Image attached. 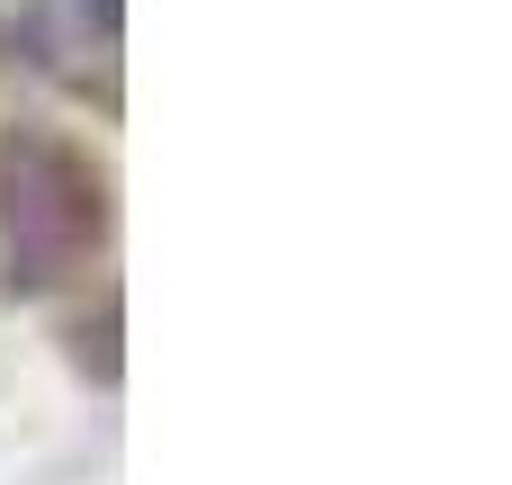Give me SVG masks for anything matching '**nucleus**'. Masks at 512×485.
<instances>
[{"instance_id":"obj_1","label":"nucleus","mask_w":512,"mask_h":485,"mask_svg":"<svg viewBox=\"0 0 512 485\" xmlns=\"http://www.w3.org/2000/svg\"><path fill=\"white\" fill-rule=\"evenodd\" d=\"M117 180L54 126H0V288L18 306L72 297L108 270Z\"/></svg>"},{"instance_id":"obj_2","label":"nucleus","mask_w":512,"mask_h":485,"mask_svg":"<svg viewBox=\"0 0 512 485\" xmlns=\"http://www.w3.org/2000/svg\"><path fill=\"white\" fill-rule=\"evenodd\" d=\"M0 54L99 117L126 108V0H0Z\"/></svg>"},{"instance_id":"obj_3","label":"nucleus","mask_w":512,"mask_h":485,"mask_svg":"<svg viewBox=\"0 0 512 485\" xmlns=\"http://www.w3.org/2000/svg\"><path fill=\"white\" fill-rule=\"evenodd\" d=\"M72 360H81V378L117 387V288H99V315L72 324Z\"/></svg>"}]
</instances>
